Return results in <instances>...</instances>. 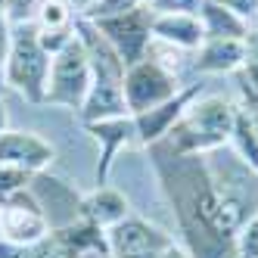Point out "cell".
<instances>
[{
  "instance_id": "4316f807",
  "label": "cell",
  "mask_w": 258,
  "mask_h": 258,
  "mask_svg": "<svg viewBox=\"0 0 258 258\" xmlns=\"http://www.w3.org/2000/svg\"><path fill=\"white\" fill-rule=\"evenodd\" d=\"M10 127V115H7V103H4V97H0V134H4Z\"/></svg>"
},
{
  "instance_id": "ba28073f",
  "label": "cell",
  "mask_w": 258,
  "mask_h": 258,
  "mask_svg": "<svg viewBox=\"0 0 258 258\" xmlns=\"http://www.w3.org/2000/svg\"><path fill=\"white\" fill-rule=\"evenodd\" d=\"M53 159H56V146L50 140H44L34 131H16V127H7L0 134V165H7L13 171H22L28 177L44 174Z\"/></svg>"
},
{
  "instance_id": "484cf974",
  "label": "cell",
  "mask_w": 258,
  "mask_h": 258,
  "mask_svg": "<svg viewBox=\"0 0 258 258\" xmlns=\"http://www.w3.org/2000/svg\"><path fill=\"white\" fill-rule=\"evenodd\" d=\"M162 258H193V255H190L187 249H183V246H177V243H171L168 249H165V252H162Z\"/></svg>"
},
{
  "instance_id": "30bf717a",
  "label": "cell",
  "mask_w": 258,
  "mask_h": 258,
  "mask_svg": "<svg viewBox=\"0 0 258 258\" xmlns=\"http://www.w3.org/2000/svg\"><path fill=\"white\" fill-rule=\"evenodd\" d=\"M84 131L90 134V140L100 143V159H97V187L109 183L112 165L118 159L121 150H127L131 143H137V131H134V118L121 115V118H103V121H90L84 124Z\"/></svg>"
},
{
  "instance_id": "44dd1931",
  "label": "cell",
  "mask_w": 258,
  "mask_h": 258,
  "mask_svg": "<svg viewBox=\"0 0 258 258\" xmlns=\"http://www.w3.org/2000/svg\"><path fill=\"white\" fill-rule=\"evenodd\" d=\"M221 7H227L233 16H239L249 28H258V0H218Z\"/></svg>"
},
{
  "instance_id": "ffe728a7",
  "label": "cell",
  "mask_w": 258,
  "mask_h": 258,
  "mask_svg": "<svg viewBox=\"0 0 258 258\" xmlns=\"http://www.w3.org/2000/svg\"><path fill=\"white\" fill-rule=\"evenodd\" d=\"M28 183H31V177H28V174H22V171H13V168H7V165H0V202H4V199H10L13 193L25 190Z\"/></svg>"
},
{
  "instance_id": "cb8c5ba5",
  "label": "cell",
  "mask_w": 258,
  "mask_h": 258,
  "mask_svg": "<svg viewBox=\"0 0 258 258\" xmlns=\"http://www.w3.org/2000/svg\"><path fill=\"white\" fill-rule=\"evenodd\" d=\"M13 44V22L0 16V90H4V72H7V53Z\"/></svg>"
},
{
  "instance_id": "3957f363",
  "label": "cell",
  "mask_w": 258,
  "mask_h": 258,
  "mask_svg": "<svg viewBox=\"0 0 258 258\" xmlns=\"http://www.w3.org/2000/svg\"><path fill=\"white\" fill-rule=\"evenodd\" d=\"M87 90H90V59H87L84 44L75 34V41L50 59V78H47L44 106L78 112L84 97H87Z\"/></svg>"
},
{
  "instance_id": "277c9868",
  "label": "cell",
  "mask_w": 258,
  "mask_h": 258,
  "mask_svg": "<svg viewBox=\"0 0 258 258\" xmlns=\"http://www.w3.org/2000/svg\"><path fill=\"white\" fill-rule=\"evenodd\" d=\"M121 90H124L127 112L140 115V112H146V109H156L162 103H168L171 97H177L183 90V84H180L177 72L159 66L150 56H143V59H137V62H131L124 69Z\"/></svg>"
},
{
  "instance_id": "9c48e42d",
  "label": "cell",
  "mask_w": 258,
  "mask_h": 258,
  "mask_svg": "<svg viewBox=\"0 0 258 258\" xmlns=\"http://www.w3.org/2000/svg\"><path fill=\"white\" fill-rule=\"evenodd\" d=\"M199 97V84H187L177 97H171L168 103H162L156 109H146L140 115H131L134 118V131H137V146L150 150V146L162 143L165 137L171 134V127L177 124V118L187 112V106Z\"/></svg>"
},
{
  "instance_id": "7402d4cb",
  "label": "cell",
  "mask_w": 258,
  "mask_h": 258,
  "mask_svg": "<svg viewBox=\"0 0 258 258\" xmlns=\"http://www.w3.org/2000/svg\"><path fill=\"white\" fill-rule=\"evenodd\" d=\"M202 0H153L150 10L153 13H199Z\"/></svg>"
},
{
  "instance_id": "4fadbf2b",
  "label": "cell",
  "mask_w": 258,
  "mask_h": 258,
  "mask_svg": "<svg viewBox=\"0 0 258 258\" xmlns=\"http://www.w3.org/2000/svg\"><path fill=\"white\" fill-rule=\"evenodd\" d=\"M246 62V41L206 38L193 53V69L199 75H233Z\"/></svg>"
},
{
  "instance_id": "7c38bea8",
  "label": "cell",
  "mask_w": 258,
  "mask_h": 258,
  "mask_svg": "<svg viewBox=\"0 0 258 258\" xmlns=\"http://www.w3.org/2000/svg\"><path fill=\"white\" fill-rule=\"evenodd\" d=\"M127 215H131V202H127V196L121 190H115V187H109V183L94 187L78 202V218L87 221V224H94V227H100V230H112Z\"/></svg>"
},
{
  "instance_id": "e0dca14e",
  "label": "cell",
  "mask_w": 258,
  "mask_h": 258,
  "mask_svg": "<svg viewBox=\"0 0 258 258\" xmlns=\"http://www.w3.org/2000/svg\"><path fill=\"white\" fill-rule=\"evenodd\" d=\"M137 7H143L140 0H94L90 7L81 10V19H87V22H106V19H118V16L131 13Z\"/></svg>"
},
{
  "instance_id": "8fae6325",
  "label": "cell",
  "mask_w": 258,
  "mask_h": 258,
  "mask_svg": "<svg viewBox=\"0 0 258 258\" xmlns=\"http://www.w3.org/2000/svg\"><path fill=\"white\" fill-rule=\"evenodd\" d=\"M150 31H153V41L168 44L180 53H190V56L199 50V44L206 41L202 22L193 13H153Z\"/></svg>"
},
{
  "instance_id": "5bb4252c",
  "label": "cell",
  "mask_w": 258,
  "mask_h": 258,
  "mask_svg": "<svg viewBox=\"0 0 258 258\" xmlns=\"http://www.w3.org/2000/svg\"><path fill=\"white\" fill-rule=\"evenodd\" d=\"M199 22H202V34L206 38H230V41H246L249 38V25L233 16L227 7H221L218 0H202L199 7Z\"/></svg>"
},
{
  "instance_id": "7a4b0ae2",
  "label": "cell",
  "mask_w": 258,
  "mask_h": 258,
  "mask_svg": "<svg viewBox=\"0 0 258 258\" xmlns=\"http://www.w3.org/2000/svg\"><path fill=\"white\" fill-rule=\"evenodd\" d=\"M50 53L41 47L38 31L31 22L13 25V44L7 53V72H4V87L16 90L25 103L44 106L47 97V78H50Z\"/></svg>"
},
{
  "instance_id": "603a6c76",
  "label": "cell",
  "mask_w": 258,
  "mask_h": 258,
  "mask_svg": "<svg viewBox=\"0 0 258 258\" xmlns=\"http://www.w3.org/2000/svg\"><path fill=\"white\" fill-rule=\"evenodd\" d=\"M41 7V0H10V13H7V19L13 25H19V22H31V16L34 10Z\"/></svg>"
},
{
  "instance_id": "f546056e",
  "label": "cell",
  "mask_w": 258,
  "mask_h": 258,
  "mask_svg": "<svg viewBox=\"0 0 258 258\" xmlns=\"http://www.w3.org/2000/svg\"><path fill=\"white\" fill-rule=\"evenodd\" d=\"M140 4H143V7H150V4H153V0H140Z\"/></svg>"
},
{
  "instance_id": "6da1fadb",
  "label": "cell",
  "mask_w": 258,
  "mask_h": 258,
  "mask_svg": "<svg viewBox=\"0 0 258 258\" xmlns=\"http://www.w3.org/2000/svg\"><path fill=\"white\" fill-rule=\"evenodd\" d=\"M233 121H236L233 100L218 94H209V97L199 94L162 143L177 156H209L230 143Z\"/></svg>"
},
{
  "instance_id": "d4e9b609",
  "label": "cell",
  "mask_w": 258,
  "mask_h": 258,
  "mask_svg": "<svg viewBox=\"0 0 258 258\" xmlns=\"http://www.w3.org/2000/svg\"><path fill=\"white\" fill-rule=\"evenodd\" d=\"M239 94H243V100H239V106L249 112V118L255 121V127H258V94H252V90H246V87H239Z\"/></svg>"
},
{
  "instance_id": "2e32d148",
  "label": "cell",
  "mask_w": 258,
  "mask_h": 258,
  "mask_svg": "<svg viewBox=\"0 0 258 258\" xmlns=\"http://www.w3.org/2000/svg\"><path fill=\"white\" fill-rule=\"evenodd\" d=\"M78 22V10L69 4V0H41V7L34 10L31 25L50 34V31H75Z\"/></svg>"
},
{
  "instance_id": "83f0119b",
  "label": "cell",
  "mask_w": 258,
  "mask_h": 258,
  "mask_svg": "<svg viewBox=\"0 0 258 258\" xmlns=\"http://www.w3.org/2000/svg\"><path fill=\"white\" fill-rule=\"evenodd\" d=\"M69 4L75 7V10H78V16H81V10H84V7H90V4H94V0H69Z\"/></svg>"
},
{
  "instance_id": "8992f818",
  "label": "cell",
  "mask_w": 258,
  "mask_h": 258,
  "mask_svg": "<svg viewBox=\"0 0 258 258\" xmlns=\"http://www.w3.org/2000/svg\"><path fill=\"white\" fill-rule=\"evenodd\" d=\"M109 236V258H162V252L174 243L171 233L156 227L153 221L127 215L121 224L106 230Z\"/></svg>"
},
{
  "instance_id": "52a82bcc",
  "label": "cell",
  "mask_w": 258,
  "mask_h": 258,
  "mask_svg": "<svg viewBox=\"0 0 258 258\" xmlns=\"http://www.w3.org/2000/svg\"><path fill=\"white\" fill-rule=\"evenodd\" d=\"M150 22H153V10L150 7H137L131 13L118 16V19H106V22H94V25L109 41V47L121 56V62L131 66V62L143 59L146 50H150V41H153Z\"/></svg>"
},
{
  "instance_id": "f1b7e54d",
  "label": "cell",
  "mask_w": 258,
  "mask_h": 258,
  "mask_svg": "<svg viewBox=\"0 0 258 258\" xmlns=\"http://www.w3.org/2000/svg\"><path fill=\"white\" fill-rule=\"evenodd\" d=\"M10 13V0H0V16H7Z\"/></svg>"
},
{
  "instance_id": "ac0fdd59",
  "label": "cell",
  "mask_w": 258,
  "mask_h": 258,
  "mask_svg": "<svg viewBox=\"0 0 258 258\" xmlns=\"http://www.w3.org/2000/svg\"><path fill=\"white\" fill-rule=\"evenodd\" d=\"M239 87L258 94V28H252L246 38V62L239 69Z\"/></svg>"
},
{
  "instance_id": "9a60e30c",
  "label": "cell",
  "mask_w": 258,
  "mask_h": 258,
  "mask_svg": "<svg viewBox=\"0 0 258 258\" xmlns=\"http://www.w3.org/2000/svg\"><path fill=\"white\" fill-rule=\"evenodd\" d=\"M230 146H233L236 159L258 174V127H255V121L249 118V112L239 103H236V121H233Z\"/></svg>"
},
{
  "instance_id": "5b68a950",
  "label": "cell",
  "mask_w": 258,
  "mask_h": 258,
  "mask_svg": "<svg viewBox=\"0 0 258 258\" xmlns=\"http://www.w3.org/2000/svg\"><path fill=\"white\" fill-rule=\"evenodd\" d=\"M50 230L53 227L41 209V202L28 187L0 202V239L31 246V243H41Z\"/></svg>"
},
{
  "instance_id": "d6986e66",
  "label": "cell",
  "mask_w": 258,
  "mask_h": 258,
  "mask_svg": "<svg viewBox=\"0 0 258 258\" xmlns=\"http://www.w3.org/2000/svg\"><path fill=\"white\" fill-rule=\"evenodd\" d=\"M233 255L236 258H258V215H252L233 236Z\"/></svg>"
}]
</instances>
